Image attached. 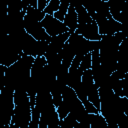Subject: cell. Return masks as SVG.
I'll list each match as a JSON object with an SVG mask.
<instances>
[{
    "label": "cell",
    "instance_id": "52a82bcc",
    "mask_svg": "<svg viewBox=\"0 0 128 128\" xmlns=\"http://www.w3.org/2000/svg\"><path fill=\"white\" fill-rule=\"evenodd\" d=\"M14 91L4 87L0 93V122L3 126L10 125L14 110Z\"/></svg>",
    "mask_w": 128,
    "mask_h": 128
},
{
    "label": "cell",
    "instance_id": "44dd1931",
    "mask_svg": "<svg viewBox=\"0 0 128 128\" xmlns=\"http://www.w3.org/2000/svg\"><path fill=\"white\" fill-rule=\"evenodd\" d=\"M59 6H60V0H49L48 4L43 12L45 13V15L53 16V14L58 10Z\"/></svg>",
    "mask_w": 128,
    "mask_h": 128
},
{
    "label": "cell",
    "instance_id": "f546056e",
    "mask_svg": "<svg viewBox=\"0 0 128 128\" xmlns=\"http://www.w3.org/2000/svg\"><path fill=\"white\" fill-rule=\"evenodd\" d=\"M108 128H119L117 124H108Z\"/></svg>",
    "mask_w": 128,
    "mask_h": 128
},
{
    "label": "cell",
    "instance_id": "1f68e13d",
    "mask_svg": "<svg viewBox=\"0 0 128 128\" xmlns=\"http://www.w3.org/2000/svg\"><path fill=\"white\" fill-rule=\"evenodd\" d=\"M2 128H10V125H6V126H3Z\"/></svg>",
    "mask_w": 128,
    "mask_h": 128
},
{
    "label": "cell",
    "instance_id": "4dcf8cb0",
    "mask_svg": "<svg viewBox=\"0 0 128 128\" xmlns=\"http://www.w3.org/2000/svg\"><path fill=\"white\" fill-rule=\"evenodd\" d=\"M74 128H81V127H80V125H79V123H78V122H76V123H75V125H74Z\"/></svg>",
    "mask_w": 128,
    "mask_h": 128
},
{
    "label": "cell",
    "instance_id": "7c38bea8",
    "mask_svg": "<svg viewBox=\"0 0 128 128\" xmlns=\"http://www.w3.org/2000/svg\"><path fill=\"white\" fill-rule=\"evenodd\" d=\"M70 34H71V32L68 31V32H65L63 34H60V35H57V36L51 38L49 45H48V48H47V51L44 55L46 60L57 55L62 50V48L64 47L65 43L67 42Z\"/></svg>",
    "mask_w": 128,
    "mask_h": 128
},
{
    "label": "cell",
    "instance_id": "7402d4cb",
    "mask_svg": "<svg viewBox=\"0 0 128 128\" xmlns=\"http://www.w3.org/2000/svg\"><path fill=\"white\" fill-rule=\"evenodd\" d=\"M88 69H91V53H88V54H86L83 58H82V60H81V62H80V65H79V67H78V70L80 71V72H84L85 70H88Z\"/></svg>",
    "mask_w": 128,
    "mask_h": 128
},
{
    "label": "cell",
    "instance_id": "30bf717a",
    "mask_svg": "<svg viewBox=\"0 0 128 128\" xmlns=\"http://www.w3.org/2000/svg\"><path fill=\"white\" fill-rule=\"evenodd\" d=\"M93 20L96 22L97 27H98V32L101 36L114 35L117 32L123 31L122 24L115 21L114 19H107L105 17L95 16Z\"/></svg>",
    "mask_w": 128,
    "mask_h": 128
},
{
    "label": "cell",
    "instance_id": "ba28073f",
    "mask_svg": "<svg viewBox=\"0 0 128 128\" xmlns=\"http://www.w3.org/2000/svg\"><path fill=\"white\" fill-rule=\"evenodd\" d=\"M81 84L83 86V89L86 93L88 101L96 107V109H100V100H99V93H98V88L94 84L93 77H92V72L91 69L85 70L82 73L81 77Z\"/></svg>",
    "mask_w": 128,
    "mask_h": 128
},
{
    "label": "cell",
    "instance_id": "cb8c5ba5",
    "mask_svg": "<svg viewBox=\"0 0 128 128\" xmlns=\"http://www.w3.org/2000/svg\"><path fill=\"white\" fill-rule=\"evenodd\" d=\"M39 118H40V113L36 110L35 107L32 108L31 109V120H30V123L28 125V128H39L38 127Z\"/></svg>",
    "mask_w": 128,
    "mask_h": 128
},
{
    "label": "cell",
    "instance_id": "603a6c76",
    "mask_svg": "<svg viewBox=\"0 0 128 128\" xmlns=\"http://www.w3.org/2000/svg\"><path fill=\"white\" fill-rule=\"evenodd\" d=\"M76 122L77 121L73 118V116L68 114L64 119L60 120L59 128H74V125H75Z\"/></svg>",
    "mask_w": 128,
    "mask_h": 128
},
{
    "label": "cell",
    "instance_id": "d6986e66",
    "mask_svg": "<svg viewBox=\"0 0 128 128\" xmlns=\"http://www.w3.org/2000/svg\"><path fill=\"white\" fill-rule=\"evenodd\" d=\"M69 5H70V2L69 1H60V6H59L58 10L53 14V17L56 18L57 20L63 22L64 17L66 15L67 11H68Z\"/></svg>",
    "mask_w": 128,
    "mask_h": 128
},
{
    "label": "cell",
    "instance_id": "4fadbf2b",
    "mask_svg": "<svg viewBox=\"0 0 128 128\" xmlns=\"http://www.w3.org/2000/svg\"><path fill=\"white\" fill-rule=\"evenodd\" d=\"M54 107L52 96L48 90H38L35 97V108L41 114Z\"/></svg>",
    "mask_w": 128,
    "mask_h": 128
},
{
    "label": "cell",
    "instance_id": "e0dca14e",
    "mask_svg": "<svg viewBox=\"0 0 128 128\" xmlns=\"http://www.w3.org/2000/svg\"><path fill=\"white\" fill-rule=\"evenodd\" d=\"M81 77H82V72H80L78 69H68L66 86L74 90L76 87H78L81 84Z\"/></svg>",
    "mask_w": 128,
    "mask_h": 128
},
{
    "label": "cell",
    "instance_id": "ffe728a7",
    "mask_svg": "<svg viewBox=\"0 0 128 128\" xmlns=\"http://www.w3.org/2000/svg\"><path fill=\"white\" fill-rule=\"evenodd\" d=\"M26 15H28L29 17H31L32 19H34L38 22H41L45 17V13L43 11H40L39 9L31 7V6H28V8L26 10Z\"/></svg>",
    "mask_w": 128,
    "mask_h": 128
},
{
    "label": "cell",
    "instance_id": "484cf974",
    "mask_svg": "<svg viewBox=\"0 0 128 128\" xmlns=\"http://www.w3.org/2000/svg\"><path fill=\"white\" fill-rule=\"evenodd\" d=\"M117 126L119 128H128V115L122 114L117 121Z\"/></svg>",
    "mask_w": 128,
    "mask_h": 128
},
{
    "label": "cell",
    "instance_id": "f1b7e54d",
    "mask_svg": "<svg viewBox=\"0 0 128 128\" xmlns=\"http://www.w3.org/2000/svg\"><path fill=\"white\" fill-rule=\"evenodd\" d=\"M38 127L39 128H48L47 127V123L45 121V119L40 115V118H39V122H38Z\"/></svg>",
    "mask_w": 128,
    "mask_h": 128
},
{
    "label": "cell",
    "instance_id": "2e32d148",
    "mask_svg": "<svg viewBox=\"0 0 128 128\" xmlns=\"http://www.w3.org/2000/svg\"><path fill=\"white\" fill-rule=\"evenodd\" d=\"M58 54L61 57V64H62V66H64V67L69 69V67L71 65V62H72V60L75 57V54H74L73 50L70 48V46L68 45L67 42L65 43L64 47L62 48V50Z\"/></svg>",
    "mask_w": 128,
    "mask_h": 128
},
{
    "label": "cell",
    "instance_id": "277c9868",
    "mask_svg": "<svg viewBox=\"0 0 128 128\" xmlns=\"http://www.w3.org/2000/svg\"><path fill=\"white\" fill-rule=\"evenodd\" d=\"M75 11L77 13L78 18V25L75 33L83 36L85 39L89 41H100L101 35L98 32V27L96 22L88 15L85 8L82 6L81 3L72 2Z\"/></svg>",
    "mask_w": 128,
    "mask_h": 128
},
{
    "label": "cell",
    "instance_id": "3957f363",
    "mask_svg": "<svg viewBox=\"0 0 128 128\" xmlns=\"http://www.w3.org/2000/svg\"><path fill=\"white\" fill-rule=\"evenodd\" d=\"M14 110L11 123L19 128H28L31 120V106L25 90H16L13 94Z\"/></svg>",
    "mask_w": 128,
    "mask_h": 128
},
{
    "label": "cell",
    "instance_id": "83f0119b",
    "mask_svg": "<svg viewBox=\"0 0 128 128\" xmlns=\"http://www.w3.org/2000/svg\"><path fill=\"white\" fill-rule=\"evenodd\" d=\"M48 2L49 0H37V9H39L40 11H44Z\"/></svg>",
    "mask_w": 128,
    "mask_h": 128
},
{
    "label": "cell",
    "instance_id": "4316f807",
    "mask_svg": "<svg viewBox=\"0 0 128 128\" xmlns=\"http://www.w3.org/2000/svg\"><path fill=\"white\" fill-rule=\"evenodd\" d=\"M6 68L7 67L0 64V93H1V90L5 86V71H6Z\"/></svg>",
    "mask_w": 128,
    "mask_h": 128
},
{
    "label": "cell",
    "instance_id": "6da1fadb",
    "mask_svg": "<svg viewBox=\"0 0 128 128\" xmlns=\"http://www.w3.org/2000/svg\"><path fill=\"white\" fill-rule=\"evenodd\" d=\"M127 38V34L124 31L117 32L114 35L102 36L99 41V58L101 68L111 75L117 66L118 49L123 40Z\"/></svg>",
    "mask_w": 128,
    "mask_h": 128
},
{
    "label": "cell",
    "instance_id": "d6a6232c",
    "mask_svg": "<svg viewBox=\"0 0 128 128\" xmlns=\"http://www.w3.org/2000/svg\"><path fill=\"white\" fill-rule=\"evenodd\" d=\"M81 127V126H80ZM81 128H90V126H83V127H81Z\"/></svg>",
    "mask_w": 128,
    "mask_h": 128
},
{
    "label": "cell",
    "instance_id": "5bb4252c",
    "mask_svg": "<svg viewBox=\"0 0 128 128\" xmlns=\"http://www.w3.org/2000/svg\"><path fill=\"white\" fill-rule=\"evenodd\" d=\"M107 4L111 17L115 21L121 23V12L126 7V2L124 0H108Z\"/></svg>",
    "mask_w": 128,
    "mask_h": 128
},
{
    "label": "cell",
    "instance_id": "7a4b0ae2",
    "mask_svg": "<svg viewBox=\"0 0 128 128\" xmlns=\"http://www.w3.org/2000/svg\"><path fill=\"white\" fill-rule=\"evenodd\" d=\"M32 56H22L19 60L6 68L5 71V86L13 91L25 90L30 80V71L34 62Z\"/></svg>",
    "mask_w": 128,
    "mask_h": 128
},
{
    "label": "cell",
    "instance_id": "5b68a950",
    "mask_svg": "<svg viewBox=\"0 0 128 128\" xmlns=\"http://www.w3.org/2000/svg\"><path fill=\"white\" fill-rule=\"evenodd\" d=\"M24 56L21 48L7 34H0V64L9 67Z\"/></svg>",
    "mask_w": 128,
    "mask_h": 128
},
{
    "label": "cell",
    "instance_id": "d4e9b609",
    "mask_svg": "<svg viewBox=\"0 0 128 128\" xmlns=\"http://www.w3.org/2000/svg\"><path fill=\"white\" fill-rule=\"evenodd\" d=\"M56 111H57V113H58V116H59V119H60V120L64 119V118L69 114V111H68L66 105H65L63 102H61V104L56 108Z\"/></svg>",
    "mask_w": 128,
    "mask_h": 128
},
{
    "label": "cell",
    "instance_id": "9a60e30c",
    "mask_svg": "<svg viewBox=\"0 0 128 128\" xmlns=\"http://www.w3.org/2000/svg\"><path fill=\"white\" fill-rule=\"evenodd\" d=\"M63 24L68 28V30L73 33L75 32V30L77 29V25H78V18H77V13L75 11V8L72 4V2H70L68 11L64 17L63 20Z\"/></svg>",
    "mask_w": 128,
    "mask_h": 128
},
{
    "label": "cell",
    "instance_id": "ac0fdd59",
    "mask_svg": "<svg viewBox=\"0 0 128 128\" xmlns=\"http://www.w3.org/2000/svg\"><path fill=\"white\" fill-rule=\"evenodd\" d=\"M90 128H108V124L100 113L90 114Z\"/></svg>",
    "mask_w": 128,
    "mask_h": 128
},
{
    "label": "cell",
    "instance_id": "836d02e7",
    "mask_svg": "<svg viewBox=\"0 0 128 128\" xmlns=\"http://www.w3.org/2000/svg\"><path fill=\"white\" fill-rule=\"evenodd\" d=\"M2 127H3V125H2V123L0 122V128H2Z\"/></svg>",
    "mask_w": 128,
    "mask_h": 128
},
{
    "label": "cell",
    "instance_id": "8992f818",
    "mask_svg": "<svg viewBox=\"0 0 128 128\" xmlns=\"http://www.w3.org/2000/svg\"><path fill=\"white\" fill-rule=\"evenodd\" d=\"M68 45L73 50L75 56H85L88 53H91L93 50L99 48V41H89L83 36L73 32L70 34L68 40Z\"/></svg>",
    "mask_w": 128,
    "mask_h": 128
},
{
    "label": "cell",
    "instance_id": "9c48e42d",
    "mask_svg": "<svg viewBox=\"0 0 128 128\" xmlns=\"http://www.w3.org/2000/svg\"><path fill=\"white\" fill-rule=\"evenodd\" d=\"M23 22H24V29L26 33L29 34L31 37H33L36 41H49L50 42L51 37L48 36V34L45 32L40 22L32 19L26 14L24 16Z\"/></svg>",
    "mask_w": 128,
    "mask_h": 128
},
{
    "label": "cell",
    "instance_id": "8fae6325",
    "mask_svg": "<svg viewBox=\"0 0 128 128\" xmlns=\"http://www.w3.org/2000/svg\"><path fill=\"white\" fill-rule=\"evenodd\" d=\"M40 23H41L42 27L44 28L45 32L51 38L69 31L68 28L63 24V22L57 20L56 18H54L51 15H45L44 19Z\"/></svg>",
    "mask_w": 128,
    "mask_h": 128
}]
</instances>
